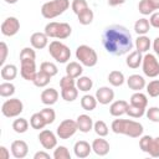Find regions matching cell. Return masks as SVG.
Instances as JSON below:
<instances>
[{
  "label": "cell",
  "instance_id": "obj_33",
  "mask_svg": "<svg viewBox=\"0 0 159 159\" xmlns=\"http://www.w3.org/2000/svg\"><path fill=\"white\" fill-rule=\"evenodd\" d=\"M61 97L66 102H73L78 97V88L76 86L67 87V88H61Z\"/></svg>",
  "mask_w": 159,
  "mask_h": 159
},
{
  "label": "cell",
  "instance_id": "obj_43",
  "mask_svg": "<svg viewBox=\"0 0 159 159\" xmlns=\"http://www.w3.org/2000/svg\"><path fill=\"white\" fill-rule=\"evenodd\" d=\"M40 112H41V114L43 116V118H45V120H46L47 124H52V123L55 122V119H56V113H55V111H53L50 106L46 107V108H43V109H41Z\"/></svg>",
  "mask_w": 159,
  "mask_h": 159
},
{
  "label": "cell",
  "instance_id": "obj_11",
  "mask_svg": "<svg viewBox=\"0 0 159 159\" xmlns=\"http://www.w3.org/2000/svg\"><path fill=\"white\" fill-rule=\"evenodd\" d=\"M20 75L26 81H34L37 71H36V62L35 60H24L20 61Z\"/></svg>",
  "mask_w": 159,
  "mask_h": 159
},
{
  "label": "cell",
  "instance_id": "obj_53",
  "mask_svg": "<svg viewBox=\"0 0 159 159\" xmlns=\"http://www.w3.org/2000/svg\"><path fill=\"white\" fill-rule=\"evenodd\" d=\"M34 159H50V154L41 150V152H36L34 155Z\"/></svg>",
  "mask_w": 159,
  "mask_h": 159
},
{
  "label": "cell",
  "instance_id": "obj_2",
  "mask_svg": "<svg viewBox=\"0 0 159 159\" xmlns=\"http://www.w3.org/2000/svg\"><path fill=\"white\" fill-rule=\"evenodd\" d=\"M111 129L116 134H123L130 138H139L144 132L143 125L132 119H114L111 124Z\"/></svg>",
  "mask_w": 159,
  "mask_h": 159
},
{
  "label": "cell",
  "instance_id": "obj_51",
  "mask_svg": "<svg viewBox=\"0 0 159 159\" xmlns=\"http://www.w3.org/2000/svg\"><path fill=\"white\" fill-rule=\"evenodd\" d=\"M149 22H150V26H153L155 29H159V11H155L150 15Z\"/></svg>",
  "mask_w": 159,
  "mask_h": 159
},
{
  "label": "cell",
  "instance_id": "obj_34",
  "mask_svg": "<svg viewBox=\"0 0 159 159\" xmlns=\"http://www.w3.org/2000/svg\"><path fill=\"white\" fill-rule=\"evenodd\" d=\"M12 129L15 133L17 134H22V133H26L27 129H29V122L26 118H16L14 122H12Z\"/></svg>",
  "mask_w": 159,
  "mask_h": 159
},
{
  "label": "cell",
  "instance_id": "obj_49",
  "mask_svg": "<svg viewBox=\"0 0 159 159\" xmlns=\"http://www.w3.org/2000/svg\"><path fill=\"white\" fill-rule=\"evenodd\" d=\"M76 86V78L66 75L60 80V87L61 88H67V87H73Z\"/></svg>",
  "mask_w": 159,
  "mask_h": 159
},
{
  "label": "cell",
  "instance_id": "obj_48",
  "mask_svg": "<svg viewBox=\"0 0 159 159\" xmlns=\"http://www.w3.org/2000/svg\"><path fill=\"white\" fill-rule=\"evenodd\" d=\"M152 139H153V137H150V135H142L140 137V139H139V148L142 149V152L148 153L150 143H152Z\"/></svg>",
  "mask_w": 159,
  "mask_h": 159
},
{
  "label": "cell",
  "instance_id": "obj_9",
  "mask_svg": "<svg viewBox=\"0 0 159 159\" xmlns=\"http://www.w3.org/2000/svg\"><path fill=\"white\" fill-rule=\"evenodd\" d=\"M78 130L77 127V122L73 119H65L62 120L57 128H56V134L60 139H68L72 135H75V133Z\"/></svg>",
  "mask_w": 159,
  "mask_h": 159
},
{
  "label": "cell",
  "instance_id": "obj_10",
  "mask_svg": "<svg viewBox=\"0 0 159 159\" xmlns=\"http://www.w3.org/2000/svg\"><path fill=\"white\" fill-rule=\"evenodd\" d=\"M20 30V21L15 16H9L6 17L2 24H1V34L4 36L11 37L15 36Z\"/></svg>",
  "mask_w": 159,
  "mask_h": 159
},
{
  "label": "cell",
  "instance_id": "obj_22",
  "mask_svg": "<svg viewBox=\"0 0 159 159\" xmlns=\"http://www.w3.org/2000/svg\"><path fill=\"white\" fill-rule=\"evenodd\" d=\"M142 61H143V55L142 52H139L138 50L135 51H132L128 53L127 58H125V65L129 67V68H138L140 65H142Z\"/></svg>",
  "mask_w": 159,
  "mask_h": 159
},
{
  "label": "cell",
  "instance_id": "obj_4",
  "mask_svg": "<svg viewBox=\"0 0 159 159\" xmlns=\"http://www.w3.org/2000/svg\"><path fill=\"white\" fill-rule=\"evenodd\" d=\"M43 32L51 37V39H58V40H65L71 36L72 34V27L67 22H57V21H51L45 26Z\"/></svg>",
  "mask_w": 159,
  "mask_h": 159
},
{
  "label": "cell",
  "instance_id": "obj_44",
  "mask_svg": "<svg viewBox=\"0 0 159 159\" xmlns=\"http://www.w3.org/2000/svg\"><path fill=\"white\" fill-rule=\"evenodd\" d=\"M138 10L142 15H152L154 12V9L150 6V4L148 2V0H140L138 4Z\"/></svg>",
  "mask_w": 159,
  "mask_h": 159
},
{
  "label": "cell",
  "instance_id": "obj_39",
  "mask_svg": "<svg viewBox=\"0 0 159 159\" xmlns=\"http://www.w3.org/2000/svg\"><path fill=\"white\" fill-rule=\"evenodd\" d=\"M145 111L147 108H140V107H137V106H133V104H128V108H127V114L132 118H140L145 114Z\"/></svg>",
  "mask_w": 159,
  "mask_h": 159
},
{
  "label": "cell",
  "instance_id": "obj_21",
  "mask_svg": "<svg viewBox=\"0 0 159 159\" xmlns=\"http://www.w3.org/2000/svg\"><path fill=\"white\" fill-rule=\"evenodd\" d=\"M77 122V127H78V130L82 132V133H88L89 130L93 129V119L88 116V114H80L76 119Z\"/></svg>",
  "mask_w": 159,
  "mask_h": 159
},
{
  "label": "cell",
  "instance_id": "obj_23",
  "mask_svg": "<svg viewBox=\"0 0 159 159\" xmlns=\"http://www.w3.org/2000/svg\"><path fill=\"white\" fill-rule=\"evenodd\" d=\"M0 76L4 81H9L11 82L12 80L16 78L17 76V67L12 63H9V65H4L1 66V71H0Z\"/></svg>",
  "mask_w": 159,
  "mask_h": 159
},
{
  "label": "cell",
  "instance_id": "obj_25",
  "mask_svg": "<svg viewBox=\"0 0 159 159\" xmlns=\"http://www.w3.org/2000/svg\"><path fill=\"white\" fill-rule=\"evenodd\" d=\"M152 46V42H150V39L145 35H138V37L135 39V48L142 52V53H147L149 51Z\"/></svg>",
  "mask_w": 159,
  "mask_h": 159
},
{
  "label": "cell",
  "instance_id": "obj_41",
  "mask_svg": "<svg viewBox=\"0 0 159 159\" xmlns=\"http://www.w3.org/2000/svg\"><path fill=\"white\" fill-rule=\"evenodd\" d=\"M71 7H72V11H73L76 15H78V14H81L82 11H84L86 9H88L89 6H88V4H87L86 0H72Z\"/></svg>",
  "mask_w": 159,
  "mask_h": 159
},
{
  "label": "cell",
  "instance_id": "obj_50",
  "mask_svg": "<svg viewBox=\"0 0 159 159\" xmlns=\"http://www.w3.org/2000/svg\"><path fill=\"white\" fill-rule=\"evenodd\" d=\"M0 52H1V57H0V65L4 66L5 61H6V57H7V53H9V48H7V45L1 41L0 42Z\"/></svg>",
  "mask_w": 159,
  "mask_h": 159
},
{
  "label": "cell",
  "instance_id": "obj_45",
  "mask_svg": "<svg viewBox=\"0 0 159 159\" xmlns=\"http://www.w3.org/2000/svg\"><path fill=\"white\" fill-rule=\"evenodd\" d=\"M24 60H36V53L34 47H24L20 52V61Z\"/></svg>",
  "mask_w": 159,
  "mask_h": 159
},
{
  "label": "cell",
  "instance_id": "obj_19",
  "mask_svg": "<svg viewBox=\"0 0 159 159\" xmlns=\"http://www.w3.org/2000/svg\"><path fill=\"white\" fill-rule=\"evenodd\" d=\"M127 84L130 89H133L134 92H139L142 91L147 83H145V80L143 76L140 75H130L128 78H127Z\"/></svg>",
  "mask_w": 159,
  "mask_h": 159
},
{
  "label": "cell",
  "instance_id": "obj_56",
  "mask_svg": "<svg viewBox=\"0 0 159 159\" xmlns=\"http://www.w3.org/2000/svg\"><path fill=\"white\" fill-rule=\"evenodd\" d=\"M148 2L154 10H159V0H148Z\"/></svg>",
  "mask_w": 159,
  "mask_h": 159
},
{
  "label": "cell",
  "instance_id": "obj_37",
  "mask_svg": "<svg viewBox=\"0 0 159 159\" xmlns=\"http://www.w3.org/2000/svg\"><path fill=\"white\" fill-rule=\"evenodd\" d=\"M93 130H94V133H96L98 137H106V135H108V133H109V128H108V125H107L103 120H97V122H94V124H93Z\"/></svg>",
  "mask_w": 159,
  "mask_h": 159
},
{
  "label": "cell",
  "instance_id": "obj_30",
  "mask_svg": "<svg viewBox=\"0 0 159 159\" xmlns=\"http://www.w3.org/2000/svg\"><path fill=\"white\" fill-rule=\"evenodd\" d=\"M76 87L78 88V91L82 92H88L92 89L93 87V81L88 77V76H80L76 80Z\"/></svg>",
  "mask_w": 159,
  "mask_h": 159
},
{
  "label": "cell",
  "instance_id": "obj_8",
  "mask_svg": "<svg viewBox=\"0 0 159 159\" xmlns=\"http://www.w3.org/2000/svg\"><path fill=\"white\" fill-rule=\"evenodd\" d=\"M142 68H143V73L147 77L154 78V77L159 76V61H158L157 56L153 55V53H148L147 52L143 56Z\"/></svg>",
  "mask_w": 159,
  "mask_h": 159
},
{
  "label": "cell",
  "instance_id": "obj_32",
  "mask_svg": "<svg viewBox=\"0 0 159 159\" xmlns=\"http://www.w3.org/2000/svg\"><path fill=\"white\" fill-rule=\"evenodd\" d=\"M30 125H31V128L37 129V130L43 129V127L47 125V123H46L43 116L41 114V112L34 113V114L31 116V118H30Z\"/></svg>",
  "mask_w": 159,
  "mask_h": 159
},
{
  "label": "cell",
  "instance_id": "obj_29",
  "mask_svg": "<svg viewBox=\"0 0 159 159\" xmlns=\"http://www.w3.org/2000/svg\"><path fill=\"white\" fill-rule=\"evenodd\" d=\"M149 30H150V22H149L148 19L142 17V19L135 21V24H134L135 34H138V35H147L149 32Z\"/></svg>",
  "mask_w": 159,
  "mask_h": 159
},
{
  "label": "cell",
  "instance_id": "obj_40",
  "mask_svg": "<svg viewBox=\"0 0 159 159\" xmlns=\"http://www.w3.org/2000/svg\"><path fill=\"white\" fill-rule=\"evenodd\" d=\"M53 158L55 159H71L70 150L65 145H58L53 150Z\"/></svg>",
  "mask_w": 159,
  "mask_h": 159
},
{
  "label": "cell",
  "instance_id": "obj_54",
  "mask_svg": "<svg viewBox=\"0 0 159 159\" xmlns=\"http://www.w3.org/2000/svg\"><path fill=\"white\" fill-rule=\"evenodd\" d=\"M153 50H154L155 55L159 57V36H158V37H155V39H154V41H153Z\"/></svg>",
  "mask_w": 159,
  "mask_h": 159
},
{
  "label": "cell",
  "instance_id": "obj_3",
  "mask_svg": "<svg viewBox=\"0 0 159 159\" xmlns=\"http://www.w3.org/2000/svg\"><path fill=\"white\" fill-rule=\"evenodd\" d=\"M68 7H70V0H51L42 5L41 15L45 19L51 20L62 15Z\"/></svg>",
  "mask_w": 159,
  "mask_h": 159
},
{
  "label": "cell",
  "instance_id": "obj_26",
  "mask_svg": "<svg viewBox=\"0 0 159 159\" xmlns=\"http://www.w3.org/2000/svg\"><path fill=\"white\" fill-rule=\"evenodd\" d=\"M129 103L133 104V106L140 107V108H147V106H148V97L139 91V92H135V93L132 94V97L129 99Z\"/></svg>",
  "mask_w": 159,
  "mask_h": 159
},
{
  "label": "cell",
  "instance_id": "obj_7",
  "mask_svg": "<svg viewBox=\"0 0 159 159\" xmlns=\"http://www.w3.org/2000/svg\"><path fill=\"white\" fill-rule=\"evenodd\" d=\"M24 111V103L19 98L6 99L1 106V113L7 118L19 117Z\"/></svg>",
  "mask_w": 159,
  "mask_h": 159
},
{
  "label": "cell",
  "instance_id": "obj_31",
  "mask_svg": "<svg viewBox=\"0 0 159 159\" xmlns=\"http://www.w3.org/2000/svg\"><path fill=\"white\" fill-rule=\"evenodd\" d=\"M51 76H48L47 73H45L43 71H39L37 73H36V76H35V78H34V81H32V83L36 86V87H39V88H42V87H46L48 83H50V81H51Z\"/></svg>",
  "mask_w": 159,
  "mask_h": 159
},
{
  "label": "cell",
  "instance_id": "obj_17",
  "mask_svg": "<svg viewBox=\"0 0 159 159\" xmlns=\"http://www.w3.org/2000/svg\"><path fill=\"white\" fill-rule=\"evenodd\" d=\"M73 152L77 158L83 159V158H87L92 152V145H89V143L86 140H78L73 145Z\"/></svg>",
  "mask_w": 159,
  "mask_h": 159
},
{
  "label": "cell",
  "instance_id": "obj_42",
  "mask_svg": "<svg viewBox=\"0 0 159 159\" xmlns=\"http://www.w3.org/2000/svg\"><path fill=\"white\" fill-rule=\"evenodd\" d=\"M147 93L150 97H159V80H153L150 81L147 86Z\"/></svg>",
  "mask_w": 159,
  "mask_h": 159
},
{
  "label": "cell",
  "instance_id": "obj_27",
  "mask_svg": "<svg viewBox=\"0 0 159 159\" xmlns=\"http://www.w3.org/2000/svg\"><path fill=\"white\" fill-rule=\"evenodd\" d=\"M124 81H125V78H124L123 72H120V71H118V70H113V71H111L109 75H108V82H109L113 87H119V86H122V84L124 83Z\"/></svg>",
  "mask_w": 159,
  "mask_h": 159
},
{
  "label": "cell",
  "instance_id": "obj_46",
  "mask_svg": "<svg viewBox=\"0 0 159 159\" xmlns=\"http://www.w3.org/2000/svg\"><path fill=\"white\" fill-rule=\"evenodd\" d=\"M145 116L150 122L159 123V107H149L145 111Z\"/></svg>",
  "mask_w": 159,
  "mask_h": 159
},
{
  "label": "cell",
  "instance_id": "obj_14",
  "mask_svg": "<svg viewBox=\"0 0 159 159\" xmlns=\"http://www.w3.org/2000/svg\"><path fill=\"white\" fill-rule=\"evenodd\" d=\"M10 149H11V154L16 159H22L29 154V145L25 140H21V139L14 140L11 143Z\"/></svg>",
  "mask_w": 159,
  "mask_h": 159
},
{
  "label": "cell",
  "instance_id": "obj_36",
  "mask_svg": "<svg viewBox=\"0 0 159 159\" xmlns=\"http://www.w3.org/2000/svg\"><path fill=\"white\" fill-rule=\"evenodd\" d=\"M40 70L43 71L45 73H47V75L51 76V77H53V76H56V75L58 73V68H57V66H56L53 62H50V61H45V62H42V63L40 65Z\"/></svg>",
  "mask_w": 159,
  "mask_h": 159
},
{
  "label": "cell",
  "instance_id": "obj_15",
  "mask_svg": "<svg viewBox=\"0 0 159 159\" xmlns=\"http://www.w3.org/2000/svg\"><path fill=\"white\" fill-rule=\"evenodd\" d=\"M48 36L45 32H34L30 37V43L36 50H42L48 46Z\"/></svg>",
  "mask_w": 159,
  "mask_h": 159
},
{
  "label": "cell",
  "instance_id": "obj_16",
  "mask_svg": "<svg viewBox=\"0 0 159 159\" xmlns=\"http://www.w3.org/2000/svg\"><path fill=\"white\" fill-rule=\"evenodd\" d=\"M91 145H92V150H93L97 155H99V157L107 155V154L109 153V149H111L109 143H108L106 139H103V137H98L97 139H94Z\"/></svg>",
  "mask_w": 159,
  "mask_h": 159
},
{
  "label": "cell",
  "instance_id": "obj_5",
  "mask_svg": "<svg viewBox=\"0 0 159 159\" xmlns=\"http://www.w3.org/2000/svg\"><path fill=\"white\" fill-rule=\"evenodd\" d=\"M48 52L58 63H66L71 57V50L67 45L58 40H53L48 45Z\"/></svg>",
  "mask_w": 159,
  "mask_h": 159
},
{
  "label": "cell",
  "instance_id": "obj_55",
  "mask_svg": "<svg viewBox=\"0 0 159 159\" xmlns=\"http://www.w3.org/2000/svg\"><path fill=\"white\" fill-rule=\"evenodd\" d=\"M124 2H125V0H108L109 6H119V5H123Z\"/></svg>",
  "mask_w": 159,
  "mask_h": 159
},
{
  "label": "cell",
  "instance_id": "obj_12",
  "mask_svg": "<svg viewBox=\"0 0 159 159\" xmlns=\"http://www.w3.org/2000/svg\"><path fill=\"white\" fill-rule=\"evenodd\" d=\"M39 142L45 149H55L57 147V134L48 129H42L39 133Z\"/></svg>",
  "mask_w": 159,
  "mask_h": 159
},
{
  "label": "cell",
  "instance_id": "obj_38",
  "mask_svg": "<svg viewBox=\"0 0 159 159\" xmlns=\"http://www.w3.org/2000/svg\"><path fill=\"white\" fill-rule=\"evenodd\" d=\"M14 93H15V86L11 82L5 81L0 84V96L1 97H11Z\"/></svg>",
  "mask_w": 159,
  "mask_h": 159
},
{
  "label": "cell",
  "instance_id": "obj_20",
  "mask_svg": "<svg viewBox=\"0 0 159 159\" xmlns=\"http://www.w3.org/2000/svg\"><path fill=\"white\" fill-rule=\"evenodd\" d=\"M41 102L43 103V104H46V106H52V104H55L56 102H57V99H58V92H57V89H55V88H52V87H50V88H46V89H43L42 92H41Z\"/></svg>",
  "mask_w": 159,
  "mask_h": 159
},
{
  "label": "cell",
  "instance_id": "obj_24",
  "mask_svg": "<svg viewBox=\"0 0 159 159\" xmlns=\"http://www.w3.org/2000/svg\"><path fill=\"white\" fill-rule=\"evenodd\" d=\"M83 65L77 62V61H72V62H68L66 65V75L73 77V78H78L80 76H82V72H83Z\"/></svg>",
  "mask_w": 159,
  "mask_h": 159
},
{
  "label": "cell",
  "instance_id": "obj_18",
  "mask_svg": "<svg viewBox=\"0 0 159 159\" xmlns=\"http://www.w3.org/2000/svg\"><path fill=\"white\" fill-rule=\"evenodd\" d=\"M128 102L124 99H119V101H114L111 107H109V113L113 117L119 118L123 114H127V108H128Z\"/></svg>",
  "mask_w": 159,
  "mask_h": 159
},
{
  "label": "cell",
  "instance_id": "obj_1",
  "mask_svg": "<svg viewBox=\"0 0 159 159\" xmlns=\"http://www.w3.org/2000/svg\"><path fill=\"white\" fill-rule=\"evenodd\" d=\"M104 50L113 56H123L133 48V39L129 30L123 25L107 26L102 34Z\"/></svg>",
  "mask_w": 159,
  "mask_h": 159
},
{
  "label": "cell",
  "instance_id": "obj_28",
  "mask_svg": "<svg viewBox=\"0 0 159 159\" xmlns=\"http://www.w3.org/2000/svg\"><path fill=\"white\" fill-rule=\"evenodd\" d=\"M97 98L96 96H92V94H84L82 98H81V107L84 109V111H93L96 107H97Z\"/></svg>",
  "mask_w": 159,
  "mask_h": 159
},
{
  "label": "cell",
  "instance_id": "obj_6",
  "mask_svg": "<svg viewBox=\"0 0 159 159\" xmlns=\"http://www.w3.org/2000/svg\"><path fill=\"white\" fill-rule=\"evenodd\" d=\"M76 58L86 67H93L98 62L97 52L88 45H80L76 48Z\"/></svg>",
  "mask_w": 159,
  "mask_h": 159
},
{
  "label": "cell",
  "instance_id": "obj_13",
  "mask_svg": "<svg viewBox=\"0 0 159 159\" xmlns=\"http://www.w3.org/2000/svg\"><path fill=\"white\" fill-rule=\"evenodd\" d=\"M94 96H96L98 103L106 106V104H109L111 102H113V99H114V91L111 87H108V86H102V87H99L96 91Z\"/></svg>",
  "mask_w": 159,
  "mask_h": 159
},
{
  "label": "cell",
  "instance_id": "obj_35",
  "mask_svg": "<svg viewBox=\"0 0 159 159\" xmlns=\"http://www.w3.org/2000/svg\"><path fill=\"white\" fill-rule=\"evenodd\" d=\"M93 17H94V14H93V11H92L89 7L77 15L78 22H80L81 25H89V24L93 21Z\"/></svg>",
  "mask_w": 159,
  "mask_h": 159
},
{
  "label": "cell",
  "instance_id": "obj_52",
  "mask_svg": "<svg viewBox=\"0 0 159 159\" xmlns=\"http://www.w3.org/2000/svg\"><path fill=\"white\" fill-rule=\"evenodd\" d=\"M0 158H1V159H9V158H10V152H9V149H7L6 147H4V145L0 147Z\"/></svg>",
  "mask_w": 159,
  "mask_h": 159
},
{
  "label": "cell",
  "instance_id": "obj_47",
  "mask_svg": "<svg viewBox=\"0 0 159 159\" xmlns=\"http://www.w3.org/2000/svg\"><path fill=\"white\" fill-rule=\"evenodd\" d=\"M148 154L153 158H159V137H155V138L152 139Z\"/></svg>",
  "mask_w": 159,
  "mask_h": 159
},
{
  "label": "cell",
  "instance_id": "obj_57",
  "mask_svg": "<svg viewBox=\"0 0 159 159\" xmlns=\"http://www.w3.org/2000/svg\"><path fill=\"white\" fill-rule=\"evenodd\" d=\"M5 2H7V4H16L17 2V0H5Z\"/></svg>",
  "mask_w": 159,
  "mask_h": 159
}]
</instances>
